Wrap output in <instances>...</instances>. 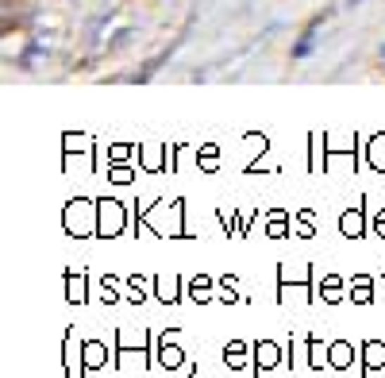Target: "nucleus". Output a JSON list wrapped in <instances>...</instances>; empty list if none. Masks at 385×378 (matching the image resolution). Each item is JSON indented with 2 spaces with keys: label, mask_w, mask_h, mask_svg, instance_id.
Wrapping results in <instances>:
<instances>
[{
  "label": "nucleus",
  "mask_w": 385,
  "mask_h": 378,
  "mask_svg": "<svg viewBox=\"0 0 385 378\" xmlns=\"http://www.w3.org/2000/svg\"><path fill=\"white\" fill-rule=\"evenodd\" d=\"M120 220H124V212H120V205L116 201H101V224H104V232H116L120 228Z\"/></svg>",
  "instance_id": "obj_1"
},
{
  "label": "nucleus",
  "mask_w": 385,
  "mask_h": 378,
  "mask_svg": "<svg viewBox=\"0 0 385 378\" xmlns=\"http://www.w3.org/2000/svg\"><path fill=\"white\" fill-rule=\"evenodd\" d=\"M255 355H258V371H270V367L277 363V348H274V343H258Z\"/></svg>",
  "instance_id": "obj_2"
},
{
  "label": "nucleus",
  "mask_w": 385,
  "mask_h": 378,
  "mask_svg": "<svg viewBox=\"0 0 385 378\" xmlns=\"http://www.w3.org/2000/svg\"><path fill=\"white\" fill-rule=\"evenodd\" d=\"M343 232H347L351 240H355V236H362V217H358V209L343 217Z\"/></svg>",
  "instance_id": "obj_3"
},
{
  "label": "nucleus",
  "mask_w": 385,
  "mask_h": 378,
  "mask_svg": "<svg viewBox=\"0 0 385 378\" xmlns=\"http://www.w3.org/2000/svg\"><path fill=\"white\" fill-rule=\"evenodd\" d=\"M158 293H162V301H177L174 298V293H177V278H170V282H166V278H158Z\"/></svg>",
  "instance_id": "obj_4"
},
{
  "label": "nucleus",
  "mask_w": 385,
  "mask_h": 378,
  "mask_svg": "<svg viewBox=\"0 0 385 378\" xmlns=\"http://www.w3.org/2000/svg\"><path fill=\"white\" fill-rule=\"evenodd\" d=\"M347 355H351L347 343H335V348H332V363H335V367H347Z\"/></svg>",
  "instance_id": "obj_5"
},
{
  "label": "nucleus",
  "mask_w": 385,
  "mask_h": 378,
  "mask_svg": "<svg viewBox=\"0 0 385 378\" xmlns=\"http://www.w3.org/2000/svg\"><path fill=\"white\" fill-rule=\"evenodd\" d=\"M224 359H227V367H239L243 363V343H232V348L224 351Z\"/></svg>",
  "instance_id": "obj_6"
},
{
  "label": "nucleus",
  "mask_w": 385,
  "mask_h": 378,
  "mask_svg": "<svg viewBox=\"0 0 385 378\" xmlns=\"http://www.w3.org/2000/svg\"><path fill=\"white\" fill-rule=\"evenodd\" d=\"M162 363H166V367H177V363H182V351H177V348H166V351H162Z\"/></svg>",
  "instance_id": "obj_7"
},
{
  "label": "nucleus",
  "mask_w": 385,
  "mask_h": 378,
  "mask_svg": "<svg viewBox=\"0 0 385 378\" xmlns=\"http://www.w3.org/2000/svg\"><path fill=\"white\" fill-rule=\"evenodd\" d=\"M378 228H381V232H385V212H381V217H378Z\"/></svg>",
  "instance_id": "obj_8"
}]
</instances>
